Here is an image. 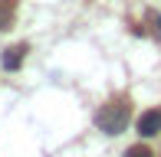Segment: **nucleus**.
Here are the masks:
<instances>
[{
	"instance_id": "3",
	"label": "nucleus",
	"mask_w": 161,
	"mask_h": 157,
	"mask_svg": "<svg viewBox=\"0 0 161 157\" xmlns=\"http://www.w3.org/2000/svg\"><path fill=\"white\" fill-rule=\"evenodd\" d=\"M23 56H26V46H23V43H20V46H10L3 53V69H7V72H17V69L23 66Z\"/></svg>"
},
{
	"instance_id": "1",
	"label": "nucleus",
	"mask_w": 161,
	"mask_h": 157,
	"mask_svg": "<svg viewBox=\"0 0 161 157\" xmlns=\"http://www.w3.org/2000/svg\"><path fill=\"white\" fill-rule=\"evenodd\" d=\"M128 118H131V102H128V98H112L108 105H102V108H99L96 124H99L105 134H122V131L128 128Z\"/></svg>"
},
{
	"instance_id": "4",
	"label": "nucleus",
	"mask_w": 161,
	"mask_h": 157,
	"mask_svg": "<svg viewBox=\"0 0 161 157\" xmlns=\"http://www.w3.org/2000/svg\"><path fill=\"white\" fill-rule=\"evenodd\" d=\"M10 3H7V0H0V30H7V23H10Z\"/></svg>"
},
{
	"instance_id": "6",
	"label": "nucleus",
	"mask_w": 161,
	"mask_h": 157,
	"mask_svg": "<svg viewBox=\"0 0 161 157\" xmlns=\"http://www.w3.org/2000/svg\"><path fill=\"white\" fill-rule=\"evenodd\" d=\"M158 36H161V17H158Z\"/></svg>"
},
{
	"instance_id": "2",
	"label": "nucleus",
	"mask_w": 161,
	"mask_h": 157,
	"mask_svg": "<svg viewBox=\"0 0 161 157\" xmlns=\"http://www.w3.org/2000/svg\"><path fill=\"white\" fill-rule=\"evenodd\" d=\"M138 134H142V138L161 134V108H151V111H145V115L138 118Z\"/></svg>"
},
{
	"instance_id": "5",
	"label": "nucleus",
	"mask_w": 161,
	"mask_h": 157,
	"mask_svg": "<svg viewBox=\"0 0 161 157\" xmlns=\"http://www.w3.org/2000/svg\"><path fill=\"white\" fill-rule=\"evenodd\" d=\"M125 157H155V154H151L145 144H135V147H128V151H125Z\"/></svg>"
}]
</instances>
